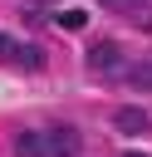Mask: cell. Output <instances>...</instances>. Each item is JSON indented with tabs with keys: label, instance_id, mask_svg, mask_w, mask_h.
<instances>
[{
	"label": "cell",
	"instance_id": "6da1fadb",
	"mask_svg": "<svg viewBox=\"0 0 152 157\" xmlns=\"http://www.w3.org/2000/svg\"><path fill=\"white\" fill-rule=\"evenodd\" d=\"M44 142H49V157H78V147H83L78 128H69V123H54L44 132Z\"/></svg>",
	"mask_w": 152,
	"mask_h": 157
},
{
	"label": "cell",
	"instance_id": "277c9868",
	"mask_svg": "<svg viewBox=\"0 0 152 157\" xmlns=\"http://www.w3.org/2000/svg\"><path fill=\"white\" fill-rule=\"evenodd\" d=\"M15 157H49V142H44V132H34V128L15 132Z\"/></svg>",
	"mask_w": 152,
	"mask_h": 157
},
{
	"label": "cell",
	"instance_id": "5b68a950",
	"mask_svg": "<svg viewBox=\"0 0 152 157\" xmlns=\"http://www.w3.org/2000/svg\"><path fill=\"white\" fill-rule=\"evenodd\" d=\"M123 83H132L137 93H152V59H142V64L123 69Z\"/></svg>",
	"mask_w": 152,
	"mask_h": 157
},
{
	"label": "cell",
	"instance_id": "9c48e42d",
	"mask_svg": "<svg viewBox=\"0 0 152 157\" xmlns=\"http://www.w3.org/2000/svg\"><path fill=\"white\" fill-rule=\"evenodd\" d=\"M98 5H103V10H127L132 0H98Z\"/></svg>",
	"mask_w": 152,
	"mask_h": 157
},
{
	"label": "cell",
	"instance_id": "30bf717a",
	"mask_svg": "<svg viewBox=\"0 0 152 157\" xmlns=\"http://www.w3.org/2000/svg\"><path fill=\"white\" fill-rule=\"evenodd\" d=\"M123 157H142V152H123Z\"/></svg>",
	"mask_w": 152,
	"mask_h": 157
},
{
	"label": "cell",
	"instance_id": "8992f818",
	"mask_svg": "<svg viewBox=\"0 0 152 157\" xmlns=\"http://www.w3.org/2000/svg\"><path fill=\"white\" fill-rule=\"evenodd\" d=\"M15 64H20V69H29V74H39V69H44V49H34V44H20Z\"/></svg>",
	"mask_w": 152,
	"mask_h": 157
},
{
	"label": "cell",
	"instance_id": "52a82bcc",
	"mask_svg": "<svg viewBox=\"0 0 152 157\" xmlns=\"http://www.w3.org/2000/svg\"><path fill=\"white\" fill-rule=\"evenodd\" d=\"M20 44H25V39H15V34H5V29H0V64H15Z\"/></svg>",
	"mask_w": 152,
	"mask_h": 157
},
{
	"label": "cell",
	"instance_id": "7a4b0ae2",
	"mask_svg": "<svg viewBox=\"0 0 152 157\" xmlns=\"http://www.w3.org/2000/svg\"><path fill=\"white\" fill-rule=\"evenodd\" d=\"M88 69H93V74H123V49H118L113 39L93 44V49H88Z\"/></svg>",
	"mask_w": 152,
	"mask_h": 157
},
{
	"label": "cell",
	"instance_id": "3957f363",
	"mask_svg": "<svg viewBox=\"0 0 152 157\" xmlns=\"http://www.w3.org/2000/svg\"><path fill=\"white\" fill-rule=\"evenodd\" d=\"M147 123H152V118H147L137 103H123V108L113 113V128H118V132H147Z\"/></svg>",
	"mask_w": 152,
	"mask_h": 157
},
{
	"label": "cell",
	"instance_id": "ba28073f",
	"mask_svg": "<svg viewBox=\"0 0 152 157\" xmlns=\"http://www.w3.org/2000/svg\"><path fill=\"white\" fill-rule=\"evenodd\" d=\"M59 25H64V29H83V25H88V15H83V10H64V15H59Z\"/></svg>",
	"mask_w": 152,
	"mask_h": 157
}]
</instances>
